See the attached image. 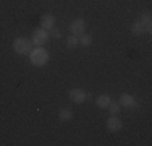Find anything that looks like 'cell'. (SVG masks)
<instances>
[{
  "instance_id": "obj_9",
  "label": "cell",
  "mask_w": 152,
  "mask_h": 146,
  "mask_svg": "<svg viewBox=\"0 0 152 146\" xmlns=\"http://www.w3.org/2000/svg\"><path fill=\"white\" fill-rule=\"evenodd\" d=\"M110 96H107V94H100L99 97H97V101H96V104H97V107L99 109H107L108 107V104H110Z\"/></svg>"
},
{
  "instance_id": "obj_2",
  "label": "cell",
  "mask_w": 152,
  "mask_h": 146,
  "mask_svg": "<svg viewBox=\"0 0 152 146\" xmlns=\"http://www.w3.org/2000/svg\"><path fill=\"white\" fill-rule=\"evenodd\" d=\"M31 41L29 39H24V38H18L13 42V50L20 55H26V54L31 52Z\"/></svg>"
},
{
  "instance_id": "obj_15",
  "label": "cell",
  "mask_w": 152,
  "mask_h": 146,
  "mask_svg": "<svg viewBox=\"0 0 152 146\" xmlns=\"http://www.w3.org/2000/svg\"><path fill=\"white\" fill-rule=\"evenodd\" d=\"M53 36H55V38H60V31L58 29H53V32H52Z\"/></svg>"
},
{
  "instance_id": "obj_7",
  "label": "cell",
  "mask_w": 152,
  "mask_h": 146,
  "mask_svg": "<svg viewBox=\"0 0 152 146\" xmlns=\"http://www.w3.org/2000/svg\"><path fill=\"white\" fill-rule=\"evenodd\" d=\"M41 26L44 29H53V28H55V18H53L52 15H42Z\"/></svg>"
},
{
  "instance_id": "obj_6",
  "label": "cell",
  "mask_w": 152,
  "mask_h": 146,
  "mask_svg": "<svg viewBox=\"0 0 152 146\" xmlns=\"http://www.w3.org/2000/svg\"><path fill=\"white\" fill-rule=\"evenodd\" d=\"M107 130L115 133V131H120L121 130V120L118 119L117 115H112L110 119L107 120Z\"/></svg>"
},
{
  "instance_id": "obj_4",
  "label": "cell",
  "mask_w": 152,
  "mask_h": 146,
  "mask_svg": "<svg viewBox=\"0 0 152 146\" xmlns=\"http://www.w3.org/2000/svg\"><path fill=\"white\" fill-rule=\"evenodd\" d=\"M86 97H88L86 91L79 89V88H75V89L70 91V99L73 101V102H76V104H81V102H84Z\"/></svg>"
},
{
  "instance_id": "obj_1",
  "label": "cell",
  "mask_w": 152,
  "mask_h": 146,
  "mask_svg": "<svg viewBox=\"0 0 152 146\" xmlns=\"http://www.w3.org/2000/svg\"><path fill=\"white\" fill-rule=\"evenodd\" d=\"M29 58H31V62L34 65L41 67V65H44L45 62L49 60V54H47L45 49H42V47L39 46V47H36L34 50H31V52H29Z\"/></svg>"
},
{
  "instance_id": "obj_3",
  "label": "cell",
  "mask_w": 152,
  "mask_h": 146,
  "mask_svg": "<svg viewBox=\"0 0 152 146\" xmlns=\"http://www.w3.org/2000/svg\"><path fill=\"white\" fill-rule=\"evenodd\" d=\"M47 39H49V34H47V29L41 28V29H36L34 32H32V39L31 42L36 44V46H44V44L47 42Z\"/></svg>"
},
{
  "instance_id": "obj_5",
  "label": "cell",
  "mask_w": 152,
  "mask_h": 146,
  "mask_svg": "<svg viewBox=\"0 0 152 146\" xmlns=\"http://www.w3.org/2000/svg\"><path fill=\"white\" fill-rule=\"evenodd\" d=\"M84 28H86L84 26V20H81V18L71 21V24H70V31H71V34H75V36L83 34V32H84Z\"/></svg>"
},
{
  "instance_id": "obj_14",
  "label": "cell",
  "mask_w": 152,
  "mask_h": 146,
  "mask_svg": "<svg viewBox=\"0 0 152 146\" xmlns=\"http://www.w3.org/2000/svg\"><path fill=\"white\" fill-rule=\"evenodd\" d=\"M107 109H110V114L112 115H118V112H120V104H118V102H112L110 101V104H108Z\"/></svg>"
},
{
  "instance_id": "obj_11",
  "label": "cell",
  "mask_w": 152,
  "mask_h": 146,
  "mask_svg": "<svg viewBox=\"0 0 152 146\" xmlns=\"http://www.w3.org/2000/svg\"><path fill=\"white\" fill-rule=\"evenodd\" d=\"M79 44V41H78V36H75V34H70L66 38V47L68 49H75L76 46Z\"/></svg>"
},
{
  "instance_id": "obj_13",
  "label": "cell",
  "mask_w": 152,
  "mask_h": 146,
  "mask_svg": "<svg viewBox=\"0 0 152 146\" xmlns=\"http://www.w3.org/2000/svg\"><path fill=\"white\" fill-rule=\"evenodd\" d=\"M78 41H79L81 46H91V44H92V38L89 34H79Z\"/></svg>"
},
{
  "instance_id": "obj_8",
  "label": "cell",
  "mask_w": 152,
  "mask_h": 146,
  "mask_svg": "<svg viewBox=\"0 0 152 146\" xmlns=\"http://www.w3.org/2000/svg\"><path fill=\"white\" fill-rule=\"evenodd\" d=\"M118 104L120 105H125V107H133L134 105V97L131 96V94H121L120 96V101H118Z\"/></svg>"
},
{
  "instance_id": "obj_12",
  "label": "cell",
  "mask_w": 152,
  "mask_h": 146,
  "mask_svg": "<svg viewBox=\"0 0 152 146\" xmlns=\"http://www.w3.org/2000/svg\"><path fill=\"white\" fill-rule=\"evenodd\" d=\"M129 29H131V32L134 36H139V34H142V32H144V26L139 23V21H137V23H133Z\"/></svg>"
},
{
  "instance_id": "obj_10",
  "label": "cell",
  "mask_w": 152,
  "mask_h": 146,
  "mask_svg": "<svg viewBox=\"0 0 152 146\" xmlns=\"http://www.w3.org/2000/svg\"><path fill=\"white\" fill-rule=\"evenodd\" d=\"M71 117H73V112L70 109H61L60 114H58V119L61 122H68V120H71Z\"/></svg>"
}]
</instances>
